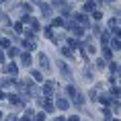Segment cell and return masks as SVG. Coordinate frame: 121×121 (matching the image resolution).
<instances>
[{
    "label": "cell",
    "mask_w": 121,
    "mask_h": 121,
    "mask_svg": "<svg viewBox=\"0 0 121 121\" xmlns=\"http://www.w3.org/2000/svg\"><path fill=\"white\" fill-rule=\"evenodd\" d=\"M66 92H68V96H76V86L74 84H68L66 86Z\"/></svg>",
    "instance_id": "obj_1"
},
{
    "label": "cell",
    "mask_w": 121,
    "mask_h": 121,
    "mask_svg": "<svg viewBox=\"0 0 121 121\" xmlns=\"http://www.w3.org/2000/svg\"><path fill=\"white\" fill-rule=\"evenodd\" d=\"M21 64H23V66H29V64H31V56H29V53H23V57H21Z\"/></svg>",
    "instance_id": "obj_2"
},
{
    "label": "cell",
    "mask_w": 121,
    "mask_h": 121,
    "mask_svg": "<svg viewBox=\"0 0 121 121\" xmlns=\"http://www.w3.org/2000/svg\"><path fill=\"white\" fill-rule=\"evenodd\" d=\"M68 107H70V105H68L66 99H60V101H57V109H62V111H64V109H68Z\"/></svg>",
    "instance_id": "obj_3"
},
{
    "label": "cell",
    "mask_w": 121,
    "mask_h": 121,
    "mask_svg": "<svg viewBox=\"0 0 121 121\" xmlns=\"http://www.w3.org/2000/svg\"><path fill=\"white\" fill-rule=\"evenodd\" d=\"M39 62H41V66H43V68H47V66H49V62H47L45 53H39Z\"/></svg>",
    "instance_id": "obj_4"
},
{
    "label": "cell",
    "mask_w": 121,
    "mask_h": 121,
    "mask_svg": "<svg viewBox=\"0 0 121 121\" xmlns=\"http://www.w3.org/2000/svg\"><path fill=\"white\" fill-rule=\"evenodd\" d=\"M84 10H88V13H90V10H95V2H90V0H88V2L84 4Z\"/></svg>",
    "instance_id": "obj_5"
},
{
    "label": "cell",
    "mask_w": 121,
    "mask_h": 121,
    "mask_svg": "<svg viewBox=\"0 0 121 121\" xmlns=\"http://www.w3.org/2000/svg\"><path fill=\"white\" fill-rule=\"evenodd\" d=\"M113 47H115V49H121V37H115V41H113Z\"/></svg>",
    "instance_id": "obj_6"
},
{
    "label": "cell",
    "mask_w": 121,
    "mask_h": 121,
    "mask_svg": "<svg viewBox=\"0 0 121 121\" xmlns=\"http://www.w3.org/2000/svg\"><path fill=\"white\" fill-rule=\"evenodd\" d=\"M51 25H53V27H62V25H64V21H62V19H53Z\"/></svg>",
    "instance_id": "obj_7"
},
{
    "label": "cell",
    "mask_w": 121,
    "mask_h": 121,
    "mask_svg": "<svg viewBox=\"0 0 121 121\" xmlns=\"http://www.w3.org/2000/svg\"><path fill=\"white\" fill-rule=\"evenodd\" d=\"M33 78H35V80H37V82H41V80H43V76H41V74H39V72H33Z\"/></svg>",
    "instance_id": "obj_8"
},
{
    "label": "cell",
    "mask_w": 121,
    "mask_h": 121,
    "mask_svg": "<svg viewBox=\"0 0 121 121\" xmlns=\"http://www.w3.org/2000/svg\"><path fill=\"white\" fill-rule=\"evenodd\" d=\"M17 53H19V49H17V47H13V49L8 51V56H10V57H14V56H17Z\"/></svg>",
    "instance_id": "obj_9"
},
{
    "label": "cell",
    "mask_w": 121,
    "mask_h": 121,
    "mask_svg": "<svg viewBox=\"0 0 121 121\" xmlns=\"http://www.w3.org/2000/svg\"><path fill=\"white\" fill-rule=\"evenodd\" d=\"M0 45H2V47H8V45H10V41H8V39H2V41H0Z\"/></svg>",
    "instance_id": "obj_10"
},
{
    "label": "cell",
    "mask_w": 121,
    "mask_h": 121,
    "mask_svg": "<svg viewBox=\"0 0 121 121\" xmlns=\"http://www.w3.org/2000/svg\"><path fill=\"white\" fill-rule=\"evenodd\" d=\"M0 62H4V51H0Z\"/></svg>",
    "instance_id": "obj_11"
}]
</instances>
